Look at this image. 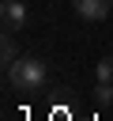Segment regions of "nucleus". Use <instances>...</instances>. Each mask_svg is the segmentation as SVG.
I'll use <instances>...</instances> for the list:
<instances>
[{
    "mask_svg": "<svg viewBox=\"0 0 113 121\" xmlns=\"http://www.w3.org/2000/svg\"><path fill=\"white\" fill-rule=\"evenodd\" d=\"M94 98H98V106H109L113 102V83H98L94 87Z\"/></svg>",
    "mask_w": 113,
    "mask_h": 121,
    "instance_id": "6",
    "label": "nucleus"
},
{
    "mask_svg": "<svg viewBox=\"0 0 113 121\" xmlns=\"http://www.w3.org/2000/svg\"><path fill=\"white\" fill-rule=\"evenodd\" d=\"M0 15H4V30H11V34H15V30H23V26H26V19H30L23 0H4V4H0Z\"/></svg>",
    "mask_w": 113,
    "mask_h": 121,
    "instance_id": "2",
    "label": "nucleus"
},
{
    "mask_svg": "<svg viewBox=\"0 0 113 121\" xmlns=\"http://www.w3.org/2000/svg\"><path fill=\"white\" fill-rule=\"evenodd\" d=\"M0 60H4V68H8L11 60H19V49H15V34H11V30H4V42H0Z\"/></svg>",
    "mask_w": 113,
    "mask_h": 121,
    "instance_id": "4",
    "label": "nucleus"
},
{
    "mask_svg": "<svg viewBox=\"0 0 113 121\" xmlns=\"http://www.w3.org/2000/svg\"><path fill=\"white\" fill-rule=\"evenodd\" d=\"M4 72H8V87H11V91H23V95L41 91V87H45V79H49L45 60H41V57H34V53H23V57H19V60H11Z\"/></svg>",
    "mask_w": 113,
    "mask_h": 121,
    "instance_id": "1",
    "label": "nucleus"
},
{
    "mask_svg": "<svg viewBox=\"0 0 113 121\" xmlns=\"http://www.w3.org/2000/svg\"><path fill=\"white\" fill-rule=\"evenodd\" d=\"M94 76H98V83H113V57H102L98 68H94Z\"/></svg>",
    "mask_w": 113,
    "mask_h": 121,
    "instance_id": "5",
    "label": "nucleus"
},
{
    "mask_svg": "<svg viewBox=\"0 0 113 121\" xmlns=\"http://www.w3.org/2000/svg\"><path fill=\"white\" fill-rule=\"evenodd\" d=\"M72 4H75V15L87 23H102L113 11V0H72Z\"/></svg>",
    "mask_w": 113,
    "mask_h": 121,
    "instance_id": "3",
    "label": "nucleus"
}]
</instances>
